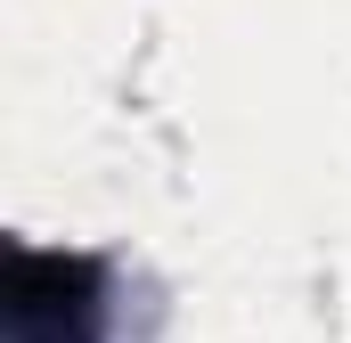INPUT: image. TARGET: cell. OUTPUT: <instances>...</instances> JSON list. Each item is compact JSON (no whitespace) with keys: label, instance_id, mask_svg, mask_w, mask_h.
Segmentation results:
<instances>
[{"label":"cell","instance_id":"6da1fadb","mask_svg":"<svg viewBox=\"0 0 351 343\" xmlns=\"http://www.w3.org/2000/svg\"><path fill=\"white\" fill-rule=\"evenodd\" d=\"M106 319V278L90 254L49 246H8L0 270V343H98Z\"/></svg>","mask_w":351,"mask_h":343}]
</instances>
